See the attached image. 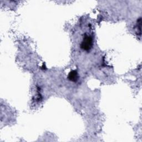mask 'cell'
<instances>
[{
  "label": "cell",
  "mask_w": 142,
  "mask_h": 142,
  "mask_svg": "<svg viewBox=\"0 0 142 142\" xmlns=\"http://www.w3.org/2000/svg\"><path fill=\"white\" fill-rule=\"evenodd\" d=\"M93 38L91 36L85 34L82 42L81 44V48L86 51H89L92 47Z\"/></svg>",
  "instance_id": "obj_1"
},
{
  "label": "cell",
  "mask_w": 142,
  "mask_h": 142,
  "mask_svg": "<svg viewBox=\"0 0 142 142\" xmlns=\"http://www.w3.org/2000/svg\"><path fill=\"white\" fill-rule=\"evenodd\" d=\"M68 79L71 82H76L78 79V75L77 71L76 70L71 71L68 75Z\"/></svg>",
  "instance_id": "obj_2"
},
{
  "label": "cell",
  "mask_w": 142,
  "mask_h": 142,
  "mask_svg": "<svg viewBox=\"0 0 142 142\" xmlns=\"http://www.w3.org/2000/svg\"><path fill=\"white\" fill-rule=\"evenodd\" d=\"M136 26H137V28L139 31V33L141 34V17H139V19L137 20V22H136Z\"/></svg>",
  "instance_id": "obj_3"
},
{
  "label": "cell",
  "mask_w": 142,
  "mask_h": 142,
  "mask_svg": "<svg viewBox=\"0 0 142 142\" xmlns=\"http://www.w3.org/2000/svg\"><path fill=\"white\" fill-rule=\"evenodd\" d=\"M42 70H46V67L45 64H44V63L43 64V66H42Z\"/></svg>",
  "instance_id": "obj_4"
}]
</instances>
